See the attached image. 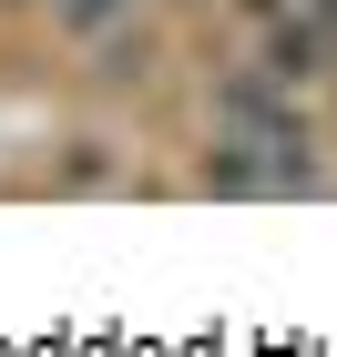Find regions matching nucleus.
<instances>
[{
    "mask_svg": "<svg viewBox=\"0 0 337 357\" xmlns=\"http://www.w3.org/2000/svg\"><path fill=\"white\" fill-rule=\"evenodd\" d=\"M112 10H123V0H61V31H103Z\"/></svg>",
    "mask_w": 337,
    "mask_h": 357,
    "instance_id": "f257e3e1",
    "label": "nucleus"
}]
</instances>
